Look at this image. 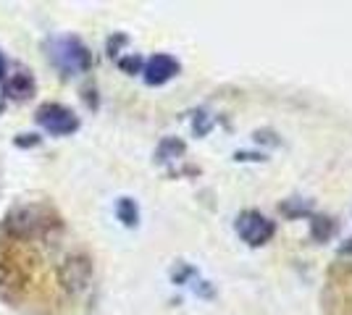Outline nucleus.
I'll return each instance as SVG.
<instances>
[{"instance_id":"obj_11","label":"nucleus","mask_w":352,"mask_h":315,"mask_svg":"<svg viewBox=\"0 0 352 315\" xmlns=\"http://www.w3.org/2000/svg\"><path fill=\"white\" fill-rule=\"evenodd\" d=\"M37 142H40V137L37 135H19L14 139L16 148H32V145H37Z\"/></svg>"},{"instance_id":"obj_4","label":"nucleus","mask_w":352,"mask_h":315,"mask_svg":"<svg viewBox=\"0 0 352 315\" xmlns=\"http://www.w3.org/2000/svg\"><path fill=\"white\" fill-rule=\"evenodd\" d=\"M234 229L239 240L248 242L250 247H263L265 242H271L276 234V224L268 215H263L261 210H242L236 215Z\"/></svg>"},{"instance_id":"obj_13","label":"nucleus","mask_w":352,"mask_h":315,"mask_svg":"<svg viewBox=\"0 0 352 315\" xmlns=\"http://www.w3.org/2000/svg\"><path fill=\"white\" fill-rule=\"evenodd\" d=\"M0 82H6V58H3V53H0Z\"/></svg>"},{"instance_id":"obj_8","label":"nucleus","mask_w":352,"mask_h":315,"mask_svg":"<svg viewBox=\"0 0 352 315\" xmlns=\"http://www.w3.org/2000/svg\"><path fill=\"white\" fill-rule=\"evenodd\" d=\"M116 218L124 226H126V229H134V226L140 224V205L134 202L132 197H118V202H116Z\"/></svg>"},{"instance_id":"obj_10","label":"nucleus","mask_w":352,"mask_h":315,"mask_svg":"<svg viewBox=\"0 0 352 315\" xmlns=\"http://www.w3.org/2000/svg\"><path fill=\"white\" fill-rule=\"evenodd\" d=\"M118 66H121L124 71H129V74H142V66H145V60L137 58V56H129V58L118 60Z\"/></svg>"},{"instance_id":"obj_9","label":"nucleus","mask_w":352,"mask_h":315,"mask_svg":"<svg viewBox=\"0 0 352 315\" xmlns=\"http://www.w3.org/2000/svg\"><path fill=\"white\" fill-rule=\"evenodd\" d=\"M337 231V224L331 221V218H316V221H310V234H313V240H329L331 234Z\"/></svg>"},{"instance_id":"obj_6","label":"nucleus","mask_w":352,"mask_h":315,"mask_svg":"<svg viewBox=\"0 0 352 315\" xmlns=\"http://www.w3.org/2000/svg\"><path fill=\"white\" fill-rule=\"evenodd\" d=\"M176 74H179V60L168 53H155L142 66V79L147 87H161L166 82H171Z\"/></svg>"},{"instance_id":"obj_12","label":"nucleus","mask_w":352,"mask_h":315,"mask_svg":"<svg viewBox=\"0 0 352 315\" xmlns=\"http://www.w3.org/2000/svg\"><path fill=\"white\" fill-rule=\"evenodd\" d=\"M337 255H339V257H350V255H352V237H350V240H344L342 244H339Z\"/></svg>"},{"instance_id":"obj_3","label":"nucleus","mask_w":352,"mask_h":315,"mask_svg":"<svg viewBox=\"0 0 352 315\" xmlns=\"http://www.w3.org/2000/svg\"><path fill=\"white\" fill-rule=\"evenodd\" d=\"M34 121L53 137H69L79 132V116L69 105L60 103H43L34 113Z\"/></svg>"},{"instance_id":"obj_7","label":"nucleus","mask_w":352,"mask_h":315,"mask_svg":"<svg viewBox=\"0 0 352 315\" xmlns=\"http://www.w3.org/2000/svg\"><path fill=\"white\" fill-rule=\"evenodd\" d=\"M3 90H6V95H8L11 100H21V103H27V100H32V97L37 95V82H34L32 71H16L14 76H8V79H6Z\"/></svg>"},{"instance_id":"obj_5","label":"nucleus","mask_w":352,"mask_h":315,"mask_svg":"<svg viewBox=\"0 0 352 315\" xmlns=\"http://www.w3.org/2000/svg\"><path fill=\"white\" fill-rule=\"evenodd\" d=\"M92 273H95V268H92L89 255H85V253H74V255H69L63 263H60V268H58L60 286H63L66 292H72V294L85 292V289L89 286V281H92Z\"/></svg>"},{"instance_id":"obj_2","label":"nucleus","mask_w":352,"mask_h":315,"mask_svg":"<svg viewBox=\"0 0 352 315\" xmlns=\"http://www.w3.org/2000/svg\"><path fill=\"white\" fill-rule=\"evenodd\" d=\"M45 50H47V58L50 63L58 69L63 76H74V74H85L92 66V53L89 47L74 37V34H58V37H50L45 43Z\"/></svg>"},{"instance_id":"obj_1","label":"nucleus","mask_w":352,"mask_h":315,"mask_svg":"<svg viewBox=\"0 0 352 315\" xmlns=\"http://www.w3.org/2000/svg\"><path fill=\"white\" fill-rule=\"evenodd\" d=\"M60 218L53 210L43 208V205H21L14 208L6 221L3 229L14 237V240H32V237H45L50 229H58Z\"/></svg>"}]
</instances>
